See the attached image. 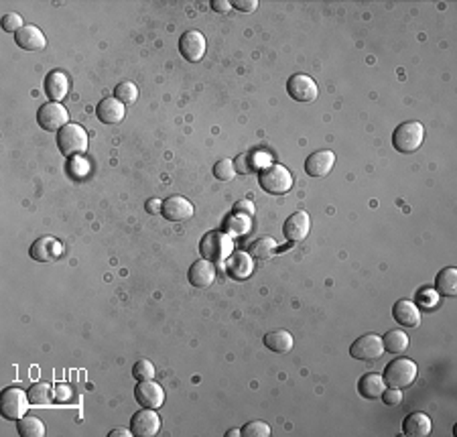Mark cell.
Returning a JSON list of instances; mask_svg holds the SVG:
<instances>
[{"instance_id": "cell-37", "label": "cell", "mask_w": 457, "mask_h": 437, "mask_svg": "<svg viewBox=\"0 0 457 437\" xmlns=\"http://www.w3.org/2000/svg\"><path fill=\"white\" fill-rule=\"evenodd\" d=\"M234 165H236V171H238V173H242V175H248L250 171H254V165H252V155H238V157H236V161H234Z\"/></svg>"}, {"instance_id": "cell-16", "label": "cell", "mask_w": 457, "mask_h": 437, "mask_svg": "<svg viewBox=\"0 0 457 437\" xmlns=\"http://www.w3.org/2000/svg\"><path fill=\"white\" fill-rule=\"evenodd\" d=\"M64 253V246L59 240H55L53 236H41L37 238L35 242L31 244V251L29 255L37 262H51L55 258H59Z\"/></svg>"}, {"instance_id": "cell-5", "label": "cell", "mask_w": 457, "mask_h": 437, "mask_svg": "<svg viewBox=\"0 0 457 437\" xmlns=\"http://www.w3.org/2000/svg\"><path fill=\"white\" fill-rule=\"evenodd\" d=\"M385 382L390 389H407L415 382L417 378V365L409 358H398L392 360L385 370Z\"/></svg>"}, {"instance_id": "cell-44", "label": "cell", "mask_w": 457, "mask_h": 437, "mask_svg": "<svg viewBox=\"0 0 457 437\" xmlns=\"http://www.w3.org/2000/svg\"><path fill=\"white\" fill-rule=\"evenodd\" d=\"M161 210H163V202L161 200H150L146 204V212L148 214H161Z\"/></svg>"}, {"instance_id": "cell-43", "label": "cell", "mask_w": 457, "mask_h": 437, "mask_svg": "<svg viewBox=\"0 0 457 437\" xmlns=\"http://www.w3.org/2000/svg\"><path fill=\"white\" fill-rule=\"evenodd\" d=\"M211 8L217 10V12H228V10L232 8V4H230L228 0H213V2H211Z\"/></svg>"}, {"instance_id": "cell-10", "label": "cell", "mask_w": 457, "mask_h": 437, "mask_svg": "<svg viewBox=\"0 0 457 437\" xmlns=\"http://www.w3.org/2000/svg\"><path fill=\"white\" fill-rule=\"evenodd\" d=\"M206 49H208L206 37L202 35L200 31H187V33L181 35L179 51H181V57H185L187 61H191V64L202 61L204 55H206Z\"/></svg>"}, {"instance_id": "cell-40", "label": "cell", "mask_w": 457, "mask_h": 437, "mask_svg": "<svg viewBox=\"0 0 457 437\" xmlns=\"http://www.w3.org/2000/svg\"><path fill=\"white\" fill-rule=\"evenodd\" d=\"M53 397H55V401L57 402H68L71 399V389L68 385H55L53 387Z\"/></svg>"}, {"instance_id": "cell-28", "label": "cell", "mask_w": 457, "mask_h": 437, "mask_svg": "<svg viewBox=\"0 0 457 437\" xmlns=\"http://www.w3.org/2000/svg\"><path fill=\"white\" fill-rule=\"evenodd\" d=\"M382 344H385V352L402 354L409 348V333H405L402 329H390L382 338Z\"/></svg>"}, {"instance_id": "cell-25", "label": "cell", "mask_w": 457, "mask_h": 437, "mask_svg": "<svg viewBox=\"0 0 457 437\" xmlns=\"http://www.w3.org/2000/svg\"><path fill=\"white\" fill-rule=\"evenodd\" d=\"M264 346L275 354H286L289 350H293L295 340L286 329H277V331H271L264 336Z\"/></svg>"}, {"instance_id": "cell-14", "label": "cell", "mask_w": 457, "mask_h": 437, "mask_svg": "<svg viewBox=\"0 0 457 437\" xmlns=\"http://www.w3.org/2000/svg\"><path fill=\"white\" fill-rule=\"evenodd\" d=\"M135 397L144 409H159L165 402V391L153 380H141L135 389Z\"/></svg>"}, {"instance_id": "cell-15", "label": "cell", "mask_w": 457, "mask_h": 437, "mask_svg": "<svg viewBox=\"0 0 457 437\" xmlns=\"http://www.w3.org/2000/svg\"><path fill=\"white\" fill-rule=\"evenodd\" d=\"M392 318L402 328H417L421 324V311L411 299H398L392 305Z\"/></svg>"}, {"instance_id": "cell-9", "label": "cell", "mask_w": 457, "mask_h": 437, "mask_svg": "<svg viewBox=\"0 0 457 437\" xmlns=\"http://www.w3.org/2000/svg\"><path fill=\"white\" fill-rule=\"evenodd\" d=\"M286 92L297 102H313L317 100V84L315 79L307 73H295L286 81Z\"/></svg>"}, {"instance_id": "cell-24", "label": "cell", "mask_w": 457, "mask_h": 437, "mask_svg": "<svg viewBox=\"0 0 457 437\" xmlns=\"http://www.w3.org/2000/svg\"><path fill=\"white\" fill-rule=\"evenodd\" d=\"M402 434L411 437H427L431 434V419L425 413H411L402 423Z\"/></svg>"}, {"instance_id": "cell-13", "label": "cell", "mask_w": 457, "mask_h": 437, "mask_svg": "<svg viewBox=\"0 0 457 437\" xmlns=\"http://www.w3.org/2000/svg\"><path fill=\"white\" fill-rule=\"evenodd\" d=\"M224 262H226V275L234 281H246L254 273V260L246 251L232 253Z\"/></svg>"}, {"instance_id": "cell-22", "label": "cell", "mask_w": 457, "mask_h": 437, "mask_svg": "<svg viewBox=\"0 0 457 437\" xmlns=\"http://www.w3.org/2000/svg\"><path fill=\"white\" fill-rule=\"evenodd\" d=\"M385 389H387V382H385V378H382L380 374H376V372L364 374V376L360 378V382H358V393H360L364 399H368V401L380 399L382 393H385Z\"/></svg>"}, {"instance_id": "cell-27", "label": "cell", "mask_w": 457, "mask_h": 437, "mask_svg": "<svg viewBox=\"0 0 457 437\" xmlns=\"http://www.w3.org/2000/svg\"><path fill=\"white\" fill-rule=\"evenodd\" d=\"M279 244L275 238L271 236H262V238H256L250 246H248V255L252 258H260V260H266L277 253Z\"/></svg>"}, {"instance_id": "cell-7", "label": "cell", "mask_w": 457, "mask_h": 437, "mask_svg": "<svg viewBox=\"0 0 457 437\" xmlns=\"http://www.w3.org/2000/svg\"><path fill=\"white\" fill-rule=\"evenodd\" d=\"M29 395L19 387H8L2 391V417L10 421H19L27 415L29 409Z\"/></svg>"}, {"instance_id": "cell-17", "label": "cell", "mask_w": 457, "mask_h": 437, "mask_svg": "<svg viewBox=\"0 0 457 437\" xmlns=\"http://www.w3.org/2000/svg\"><path fill=\"white\" fill-rule=\"evenodd\" d=\"M161 214L169 222H185L193 216V204L183 195H171L163 202Z\"/></svg>"}, {"instance_id": "cell-26", "label": "cell", "mask_w": 457, "mask_h": 437, "mask_svg": "<svg viewBox=\"0 0 457 437\" xmlns=\"http://www.w3.org/2000/svg\"><path fill=\"white\" fill-rule=\"evenodd\" d=\"M435 289L443 297H456L457 295V269L445 266L435 279Z\"/></svg>"}, {"instance_id": "cell-42", "label": "cell", "mask_w": 457, "mask_h": 437, "mask_svg": "<svg viewBox=\"0 0 457 437\" xmlns=\"http://www.w3.org/2000/svg\"><path fill=\"white\" fill-rule=\"evenodd\" d=\"M232 6L240 12H254L258 8V2L256 0H236V2H232Z\"/></svg>"}, {"instance_id": "cell-23", "label": "cell", "mask_w": 457, "mask_h": 437, "mask_svg": "<svg viewBox=\"0 0 457 437\" xmlns=\"http://www.w3.org/2000/svg\"><path fill=\"white\" fill-rule=\"evenodd\" d=\"M45 92L51 102H61L70 92V79L64 72H51L45 77Z\"/></svg>"}, {"instance_id": "cell-34", "label": "cell", "mask_w": 457, "mask_h": 437, "mask_svg": "<svg viewBox=\"0 0 457 437\" xmlns=\"http://www.w3.org/2000/svg\"><path fill=\"white\" fill-rule=\"evenodd\" d=\"M133 376L141 382V380H153L155 378V366L150 360H139L133 366Z\"/></svg>"}, {"instance_id": "cell-2", "label": "cell", "mask_w": 457, "mask_h": 437, "mask_svg": "<svg viewBox=\"0 0 457 437\" xmlns=\"http://www.w3.org/2000/svg\"><path fill=\"white\" fill-rule=\"evenodd\" d=\"M258 183L266 193L273 195H282L286 191H291L293 187V175L284 165H269L264 169H260L258 173Z\"/></svg>"}, {"instance_id": "cell-46", "label": "cell", "mask_w": 457, "mask_h": 437, "mask_svg": "<svg viewBox=\"0 0 457 437\" xmlns=\"http://www.w3.org/2000/svg\"><path fill=\"white\" fill-rule=\"evenodd\" d=\"M242 436V429H230L226 431V437H240Z\"/></svg>"}, {"instance_id": "cell-12", "label": "cell", "mask_w": 457, "mask_h": 437, "mask_svg": "<svg viewBox=\"0 0 457 437\" xmlns=\"http://www.w3.org/2000/svg\"><path fill=\"white\" fill-rule=\"evenodd\" d=\"M159 429H161V419L155 413V409H142L133 415V421H130L133 436L153 437L159 434Z\"/></svg>"}, {"instance_id": "cell-31", "label": "cell", "mask_w": 457, "mask_h": 437, "mask_svg": "<svg viewBox=\"0 0 457 437\" xmlns=\"http://www.w3.org/2000/svg\"><path fill=\"white\" fill-rule=\"evenodd\" d=\"M252 228V222L248 216H240V214H234L224 222V232L228 236H244L250 232Z\"/></svg>"}, {"instance_id": "cell-8", "label": "cell", "mask_w": 457, "mask_h": 437, "mask_svg": "<svg viewBox=\"0 0 457 437\" xmlns=\"http://www.w3.org/2000/svg\"><path fill=\"white\" fill-rule=\"evenodd\" d=\"M382 354H385V344H382V338L378 333L360 336L350 348V356L356 360H364V362L378 360Z\"/></svg>"}, {"instance_id": "cell-19", "label": "cell", "mask_w": 457, "mask_h": 437, "mask_svg": "<svg viewBox=\"0 0 457 437\" xmlns=\"http://www.w3.org/2000/svg\"><path fill=\"white\" fill-rule=\"evenodd\" d=\"M336 165V155L331 150H317L307 157L305 161V171L311 177H325Z\"/></svg>"}, {"instance_id": "cell-29", "label": "cell", "mask_w": 457, "mask_h": 437, "mask_svg": "<svg viewBox=\"0 0 457 437\" xmlns=\"http://www.w3.org/2000/svg\"><path fill=\"white\" fill-rule=\"evenodd\" d=\"M27 395H29L31 405H37V407H45V405H49V402L55 399V397H53V387H51L49 382H35V385L27 391Z\"/></svg>"}, {"instance_id": "cell-4", "label": "cell", "mask_w": 457, "mask_h": 437, "mask_svg": "<svg viewBox=\"0 0 457 437\" xmlns=\"http://www.w3.org/2000/svg\"><path fill=\"white\" fill-rule=\"evenodd\" d=\"M200 253L204 258L211 260L213 264L224 262L228 256L234 253L232 238L226 232H208L200 242Z\"/></svg>"}, {"instance_id": "cell-20", "label": "cell", "mask_w": 457, "mask_h": 437, "mask_svg": "<svg viewBox=\"0 0 457 437\" xmlns=\"http://www.w3.org/2000/svg\"><path fill=\"white\" fill-rule=\"evenodd\" d=\"M96 116L100 118V122L104 124H120L126 116V108L120 100L112 98H104L98 106H96Z\"/></svg>"}, {"instance_id": "cell-21", "label": "cell", "mask_w": 457, "mask_h": 437, "mask_svg": "<svg viewBox=\"0 0 457 437\" xmlns=\"http://www.w3.org/2000/svg\"><path fill=\"white\" fill-rule=\"evenodd\" d=\"M14 41L21 49L25 51H41L45 49L47 45V39L43 35V31L35 27V25H25L17 35H14Z\"/></svg>"}, {"instance_id": "cell-33", "label": "cell", "mask_w": 457, "mask_h": 437, "mask_svg": "<svg viewBox=\"0 0 457 437\" xmlns=\"http://www.w3.org/2000/svg\"><path fill=\"white\" fill-rule=\"evenodd\" d=\"M236 173H238L236 165L230 159H222L213 165V177L220 179V182H232L236 177Z\"/></svg>"}, {"instance_id": "cell-35", "label": "cell", "mask_w": 457, "mask_h": 437, "mask_svg": "<svg viewBox=\"0 0 457 437\" xmlns=\"http://www.w3.org/2000/svg\"><path fill=\"white\" fill-rule=\"evenodd\" d=\"M244 437H269L271 436V427L262 421H250L242 429Z\"/></svg>"}, {"instance_id": "cell-36", "label": "cell", "mask_w": 457, "mask_h": 437, "mask_svg": "<svg viewBox=\"0 0 457 437\" xmlns=\"http://www.w3.org/2000/svg\"><path fill=\"white\" fill-rule=\"evenodd\" d=\"M23 27H25V25H23L21 14H17V12H6V14L2 17V29H4L6 33H14V35H17Z\"/></svg>"}, {"instance_id": "cell-6", "label": "cell", "mask_w": 457, "mask_h": 437, "mask_svg": "<svg viewBox=\"0 0 457 437\" xmlns=\"http://www.w3.org/2000/svg\"><path fill=\"white\" fill-rule=\"evenodd\" d=\"M37 122L47 133H59L64 126L70 124V114L59 102H47L37 112Z\"/></svg>"}, {"instance_id": "cell-3", "label": "cell", "mask_w": 457, "mask_h": 437, "mask_svg": "<svg viewBox=\"0 0 457 437\" xmlns=\"http://www.w3.org/2000/svg\"><path fill=\"white\" fill-rule=\"evenodd\" d=\"M57 146H59L61 155H66V157L86 155V150H88V133L79 124L70 122L68 126H64L57 133Z\"/></svg>"}, {"instance_id": "cell-1", "label": "cell", "mask_w": 457, "mask_h": 437, "mask_svg": "<svg viewBox=\"0 0 457 437\" xmlns=\"http://www.w3.org/2000/svg\"><path fill=\"white\" fill-rule=\"evenodd\" d=\"M425 141V126L417 120L400 122L392 133V145L398 153H413Z\"/></svg>"}, {"instance_id": "cell-45", "label": "cell", "mask_w": 457, "mask_h": 437, "mask_svg": "<svg viewBox=\"0 0 457 437\" xmlns=\"http://www.w3.org/2000/svg\"><path fill=\"white\" fill-rule=\"evenodd\" d=\"M108 437H133V431H128V429H122V427H116V429H112Z\"/></svg>"}, {"instance_id": "cell-11", "label": "cell", "mask_w": 457, "mask_h": 437, "mask_svg": "<svg viewBox=\"0 0 457 437\" xmlns=\"http://www.w3.org/2000/svg\"><path fill=\"white\" fill-rule=\"evenodd\" d=\"M309 232H311V218L303 210L291 214L282 226V234L289 242H301L309 236Z\"/></svg>"}, {"instance_id": "cell-30", "label": "cell", "mask_w": 457, "mask_h": 437, "mask_svg": "<svg viewBox=\"0 0 457 437\" xmlns=\"http://www.w3.org/2000/svg\"><path fill=\"white\" fill-rule=\"evenodd\" d=\"M47 434L45 431V423L33 417V415H25L23 419H19V436L23 437H43Z\"/></svg>"}, {"instance_id": "cell-41", "label": "cell", "mask_w": 457, "mask_h": 437, "mask_svg": "<svg viewBox=\"0 0 457 437\" xmlns=\"http://www.w3.org/2000/svg\"><path fill=\"white\" fill-rule=\"evenodd\" d=\"M382 401L387 402V405H398V402L402 401V393H400V389H385V393H382V397H380Z\"/></svg>"}, {"instance_id": "cell-39", "label": "cell", "mask_w": 457, "mask_h": 437, "mask_svg": "<svg viewBox=\"0 0 457 437\" xmlns=\"http://www.w3.org/2000/svg\"><path fill=\"white\" fill-rule=\"evenodd\" d=\"M234 214H240V216H248L252 218L256 214V208L250 200H240L238 204H234Z\"/></svg>"}, {"instance_id": "cell-18", "label": "cell", "mask_w": 457, "mask_h": 437, "mask_svg": "<svg viewBox=\"0 0 457 437\" xmlns=\"http://www.w3.org/2000/svg\"><path fill=\"white\" fill-rule=\"evenodd\" d=\"M187 279L193 287L197 289H206L210 287L211 283L215 281V266L213 262L208 260V258H202V260H195L187 273Z\"/></svg>"}, {"instance_id": "cell-38", "label": "cell", "mask_w": 457, "mask_h": 437, "mask_svg": "<svg viewBox=\"0 0 457 437\" xmlns=\"http://www.w3.org/2000/svg\"><path fill=\"white\" fill-rule=\"evenodd\" d=\"M70 169L73 171V175L75 177H84L86 173H88V163H86V159H84V155H79V157H73L70 163Z\"/></svg>"}, {"instance_id": "cell-32", "label": "cell", "mask_w": 457, "mask_h": 437, "mask_svg": "<svg viewBox=\"0 0 457 437\" xmlns=\"http://www.w3.org/2000/svg\"><path fill=\"white\" fill-rule=\"evenodd\" d=\"M114 98L120 100L124 106H126V104H135V102L139 100V88H137L133 81H122V84L116 86Z\"/></svg>"}]
</instances>
